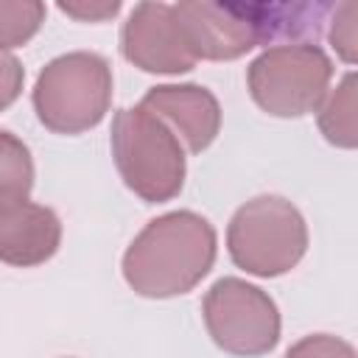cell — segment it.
<instances>
[{
    "label": "cell",
    "instance_id": "cell-1",
    "mask_svg": "<svg viewBox=\"0 0 358 358\" xmlns=\"http://www.w3.org/2000/svg\"><path fill=\"white\" fill-rule=\"evenodd\" d=\"M218 252L215 227L193 213L173 210L151 218L123 255V280L148 299L193 291L213 268Z\"/></svg>",
    "mask_w": 358,
    "mask_h": 358
},
{
    "label": "cell",
    "instance_id": "cell-2",
    "mask_svg": "<svg viewBox=\"0 0 358 358\" xmlns=\"http://www.w3.org/2000/svg\"><path fill=\"white\" fill-rule=\"evenodd\" d=\"M109 145L123 185L143 201L162 204L182 193L187 176L185 148L148 109H117L112 117Z\"/></svg>",
    "mask_w": 358,
    "mask_h": 358
},
{
    "label": "cell",
    "instance_id": "cell-3",
    "mask_svg": "<svg viewBox=\"0 0 358 358\" xmlns=\"http://www.w3.org/2000/svg\"><path fill=\"white\" fill-rule=\"evenodd\" d=\"M112 67L101 53H62L36 76L31 92L34 112L39 123L56 134L90 131L112 106Z\"/></svg>",
    "mask_w": 358,
    "mask_h": 358
},
{
    "label": "cell",
    "instance_id": "cell-4",
    "mask_svg": "<svg viewBox=\"0 0 358 358\" xmlns=\"http://www.w3.org/2000/svg\"><path fill=\"white\" fill-rule=\"evenodd\" d=\"M227 249L238 268L255 277H280L308 252V224L294 201L277 193L249 199L227 227Z\"/></svg>",
    "mask_w": 358,
    "mask_h": 358
},
{
    "label": "cell",
    "instance_id": "cell-5",
    "mask_svg": "<svg viewBox=\"0 0 358 358\" xmlns=\"http://www.w3.org/2000/svg\"><path fill=\"white\" fill-rule=\"evenodd\" d=\"M333 62L316 42L266 48L246 67L252 101L274 117H302L319 109L330 90Z\"/></svg>",
    "mask_w": 358,
    "mask_h": 358
},
{
    "label": "cell",
    "instance_id": "cell-6",
    "mask_svg": "<svg viewBox=\"0 0 358 358\" xmlns=\"http://www.w3.org/2000/svg\"><path fill=\"white\" fill-rule=\"evenodd\" d=\"M201 316L210 338L238 358L266 355L280 341L277 302L263 288L241 277L215 280L204 294Z\"/></svg>",
    "mask_w": 358,
    "mask_h": 358
},
{
    "label": "cell",
    "instance_id": "cell-7",
    "mask_svg": "<svg viewBox=\"0 0 358 358\" xmlns=\"http://www.w3.org/2000/svg\"><path fill=\"white\" fill-rule=\"evenodd\" d=\"M190 56L229 62L266 42V3L185 0L171 6Z\"/></svg>",
    "mask_w": 358,
    "mask_h": 358
},
{
    "label": "cell",
    "instance_id": "cell-8",
    "mask_svg": "<svg viewBox=\"0 0 358 358\" xmlns=\"http://www.w3.org/2000/svg\"><path fill=\"white\" fill-rule=\"evenodd\" d=\"M120 50L126 62L143 73L179 76L196 67V59L182 42L171 3H137L123 22Z\"/></svg>",
    "mask_w": 358,
    "mask_h": 358
},
{
    "label": "cell",
    "instance_id": "cell-9",
    "mask_svg": "<svg viewBox=\"0 0 358 358\" xmlns=\"http://www.w3.org/2000/svg\"><path fill=\"white\" fill-rule=\"evenodd\" d=\"M140 106L159 117L190 154L210 148L221 131V103L201 84H157Z\"/></svg>",
    "mask_w": 358,
    "mask_h": 358
},
{
    "label": "cell",
    "instance_id": "cell-10",
    "mask_svg": "<svg viewBox=\"0 0 358 358\" xmlns=\"http://www.w3.org/2000/svg\"><path fill=\"white\" fill-rule=\"evenodd\" d=\"M62 221L36 201H14L0 207V263L31 268L42 266L59 252Z\"/></svg>",
    "mask_w": 358,
    "mask_h": 358
},
{
    "label": "cell",
    "instance_id": "cell-11",
    "mask_svg": "<svg viewBox=\"0 0 358 358\" xmlns=\"http://www.w3.org/2000/svg\"><path fill=\"white\" fill-rule=\"evenodd\" d=\"M319 131L324 134L330 145H338V148L358 145V98H355L352 70L319 103Z\"/></svg>",
    "mask_w": 358,
    "mask_h": 358
},
{
    "label": "cell",
    "instance_id": "cell-12",
    "mask_svg": "<svg viewBox=\"0 0 358 358\" xmlns=\"http://www.w3.org/2000/svg\"><path fill=\"white\" fill-rule=\"evenodd\" d=\"M31 187H34V159L28 145L17 134L0 129V207L25 201L31 196Z\"/></svg>",
    "mask_w": 358,
    "mask_h": 358
},
{
    "label": "cell",
    "instance_id": "cell-13",
    "mask_svg": "<svg viewBox=\"0 0 358 358\" xmlns=\"http://www.w3.org/2000/svg\"><path fill=\"white\" fill-rule=\"evenodd\" d=\"M45 22V3L39 0H0V50L22 48Z\"/></svg>",
    "mask_w": 358,
    "mask_h": 358
},
{
    "label": "cell",
    "instance_id": "cell-14",
    "mask_svg": "<svg viewBox=\"0 0 358 358\" xmlns=\"http://www.w3.org/2000/svg\"><path fill=\"white\" fill-rule=\"evenodd\" d=\"M330 31H327V39L333 45V50L338 53L341 62L347 64H355L358 59V36H355V17H358V6L355 3H341V6H333L330 11Z\"/></svg>",
    "mask_w": 358,
    "mask_h": 358
},
{
    "label": "cell",
    "instance_id": "cell-15",
    "mask_svg": "<svg viewBox=\"0 0 358 358\" xmlns=\"http://www.w3.org/2000/svg\"><path fill=\"white\" fill-rule=\"evenodd\" d=\"M285 358H358L355 347L330 333H310L288 347Z\"/></svg>",
    "mask_w": 358,
    "mask_h": 358
},
{
    "label": "cell",
    "instance_id": "cell-16",
    "mask_svg": "<svg viewBox=\"0 0 358 358\" xmlns=\"http://www.w3.org/2000/svg\"><path fill=\"white\" fill-rule=\"evenodd\" d=\"M22 84H25V67H22V62L14 53L0 50V112L8 109L20 98Z\"/></svg>",
    "mask_w": 358,
    "mask_h": 358
},
{
    "label": "cell",
    "instance_id": "cell-17",
    "mask_svg": "<svg viewBox=\"0 0 358 358\" xmlns=\"http://www.w3.org/2000/svg\"><path fill=\"white\" fill-rule=\"evenodd\" d=\"M59 8L67 17H76L81 22H101V20H109L120 11V0H112V3H59Z\"/></svg>",
    "mask_w": 358,
    "mask_h": 358
}]
</instances>
